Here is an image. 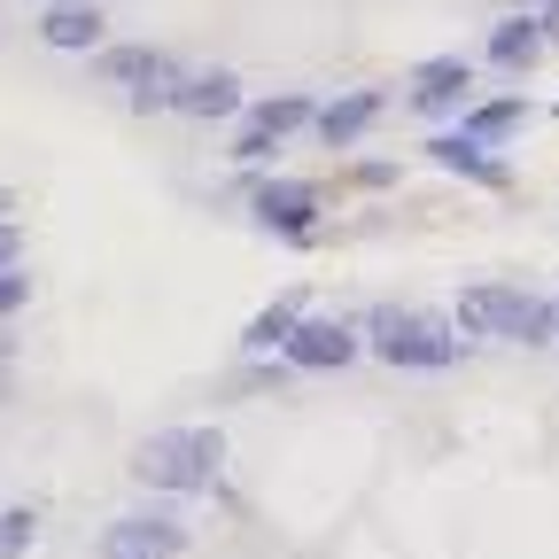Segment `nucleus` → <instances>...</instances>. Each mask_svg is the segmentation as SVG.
<instances>
[{"instance_id": "nucleus-12", "label": "nucleus", "mask_w": 559, "mask_h": 559, "mask_svg": "<svg viewBox=\"0 0 559 559\" xmlns=\"http://www.w3.org/2000/svg\"><path fill=\"white\" fill-rule=\"evenodd\" d=\"M304 319H311V311H304V288H288L280 304H264V311L241 326V349H249V358H280V349H288V334H296Z\"/></svg>"}, {"instance_id": "nucleus-4", "label": "nucleus", "mask_w": 559, "mask_h": 559, "mask_svg": "<svg viewBox=\"0 0 559 559\" xmlns=\"http://www.w3.org/2000/svg\"><path fill=\"white\" fill-rule=\"evenodd\" d=\"M249 210H257L264 234H288V241L319 234V187L311 179H249Z\"/></svg>"}, {"instance_id": "nucleus-21", "label": "nucleus", "mask_w": 559, "mask_h": 559, "mask_svg": "<svg viewBox=\"0 0 559 559\" xmlns=\"http://www.w3.org/2000/svg\"><path fill=\"white\" fill-rule=\"evenodd\" d=\"M16 257H24V226H16V218H0V272H9Z\"/></svg>"}, {"instance_id": "nucleus-23", "label": "nucleus", "mask_w": 559, "mask_h": 559, "mask_svg": "<svg viewBox=\"0 0 559 559\" xmlns=\"http://www.w3.org/2000/svg\"><path fill=\"white\" fill-rule=\"evenodd\" d=\"M0 396H9V334H0Z\"/></svg>"}, {"instance_id": "nucleus-17", "label": "nucleus", "mask_w": 559, "mask_h": 559, "mask_svg": "<svg viewBox=\"0 0 559 559\" xmlns=\"http://www.w3.org/2000/svg\"><path fill=\"white\" fill-rule=\"evenodd\" d=\"M498 342H528V349H544V342H551V304L528 296V288H513V304H506V334H498Z\"/></svg>"}, {"instance_id": "nucleus-11", "label": "nucleus", "mask_w": 559, "mask_h": 559, "mask_svg": "<svg viewBox=\"0 0 559 559\" xmlns=\"http://www.w3.org/2000/svg\"><path fill=\"white\" fill-rule=\"evenodd\" d=\"M179 117H194V124L241 117V79H234V70H187V86H179Z\"/></svg>"}, {"instance_id": "nucleus-14", "label": "nucleus", "mask_w": 559, "mask_h": 559, "mask_svg": "<svg viewBox=\"0 0 559 559\" xmlns=\"http://www.w3.org/2000/svg\"><path fill=\"white\" fill-rule=\"evenodd\" d=\"M528 124V94H498V102H466V140H481V148H498V140H513Z\"/></svg>"}, {"instance_id": "nucleus-24", "label": "nucleus", "mask_w": 559, "mask_h": 559, "mask_svg": "<svg viewBox=\"0 0 559 559\" xmlns=\"http://www.w3.org/2000/svg\"><path fill=\"white\" fill-rule=\"evenodd\" d=\"M551 342H559V304H551Z\"/></svg>"}, {"instance_id": "nucleus-5", "label": "nucleus", "mask_w": 559, "mask_h": 559, "mask_svg": "<svg viewBox=\"0 0 559 559\" xmlns=\"http://www.w3.org/2000/svg\"><path fill=\"white\" fill-rule=\"evenodd\" d=\"M474 102V62L466 55H428V62H412V109L419 117H451Z\"/></svg>"}, {"instance_id": "nucleus-1", "label": "nucleus", "mask_w": 559, "mask_h": 559, "mask_svg": "<svg viewBox=\"0 0 559 559\" xmlns=\"http://www.w3.org/2000/svg\"><path fill=\"white\" fill-rule=\"evenodd\" d=\"M132 474L148 489H164V498H202L226 474V436L218 428H156L132 451Z\"/></svg>"}, {"instance_id": "nucleus-18", "label": "nucleus", "mask_w": 559, "mask_h": 559, "mask_svg": "<svg viewBox=\"0 0 559 559\" xmlns=\"http://www.w3.org/2000/svg\"><path fill=\"white\" fill-rule=\"evenodd\" d=\"M32 536H39V513H32V506H9V513H0V559H24Z\"/></svg>"}, {"instance_id": "nucleus-7", "label": "nucleus", "mask_w": 559, "mask_h": 559, "mask_svg": "<svg viewBox=\"0 0 559 559\" xmlns=\"http://www.w3.org/2000/svg\"><path fill=\"white\" fill-rule=\"evenodd\" d=\"M280 358H288L296 373H334V366L358 358V326H342V319H304Z\"/></svg>"}, {"instance_id": "nucleus-22", "label": "nucleus", "mask_w": 559, "mask_h": 559, "mask_svg": "<svg viewBox=\"0 0 559 559\" xmlns=\"http://www.w3.org/2000/svg\"><path fill=\"white\" fill-rule=\"evenodd\" d=\"M536 24H544V39L559 32V0H544V9H536Z\"/></svg>"}, {"instance_id": "nucleus-3", "label": "nucleus", "mask_w": 559, "mask_h": 559, "mask_svg": "<svg viewBox=\"0 0 559 559\" xmlns=\"http://www.w3.org/2000/svg\"><path fill=\"white\" fill-rule=\"evenodd\" d=\"M102 79L124 86L132 117H156V109H179V86H187V62L164 55V47H109L102 55Z\"/></svg>"}, {"instance_id": "nucleus-20", "label": "nucleus", "mask_w": 559, "mask_h": 559, "mask_svg": "<svg viewBox=\"0 0 559 559\" xmlns=\"http://www.w3.org/2000/svg\"><path fill=\"white\" fill-rule=\"evenodd\" d=\"M272 148H280V140H272V132H257V124H241V132H234V164H249V171H257Z\"/></svg>"}, {"instance_id": "nucleus-2", "label": "nucleus", "mask_w": 559, "mask_h": 559, "mask_svg": "<svg viewBox=\"0 0 559 559\" xmlns=\"http://www.w3.org/2000/svg\"><path fill=\"white\" fill-rule=\"evenodd\" d=\"M366 334H373V349H381V366H396V373H443V366H459V358H466L459 326H451V319H436V311H396V304H373V311H366Z\"/></svg>"}, {"instance_id": "nucleus-15", "label": "nucleus", "mask_w": 559, "mask_h": 559, "mask_svg": "<svg viewBox=\"0 0 559 559\" xmlns=\"http://www.w3.org/2000/svg\"><path fill=\"white\" fill-rule=\"evenodd\" d=\"M536 55H544L536 9H521V16H506L498 32H489V62H498V70H521V62H536Z\"/></svg>"}, {"instance_id": "nucleus-10", "label": "nucleus", "mask_w": 559, "mask_h": 559, "mask_svg": "<svg viewBox=\"0 0 559 559\" xmlns=\"http://www.w3.org/2000/svg\"><path fill=\"white\" fill-rule=\"evenodd\" d=\"M428 164L451 171V179H474V187H513V171L498 164V148H481V140H466V132H436L428 140Z\"/></svg>"}, {"instance_id": "nucleus-9", "label": "nucleus", "mask_w": 559, "mask_h": 559, "mask_svg": "<svg viewBox=\"0 0 559 559\" xmlns=\"http://www.w3.org/2000/svg\"><path fill=\"white\" fill-rule=\"evenodd\" d=\"M381 109H389V94H373V86H358V94H334V102H319L311 132L326 140V148H349V140H366V132L381 124Z\"/></svg>"}, {"instance_id": "nucleus-13", "label": "nucleus", "mask_w": 559, "mask_h": 559, "mask_svg": "<svg viewBox=\"0 0 559 559\" xmlns=\"http://www.w3.org/2000/svg\"><path fill=\"white\" fill-rule=\"evenodd\" d=\"M506 304H513V288H498V280H481V288H466L459 296V342H498L506 334Z\"/></svg>"}, {"instance_id": "nucleus-6", "label": "nucleus", "mask_w": 559, "mask_h": 559, "mask_svg": "<svg viewBox=\"0 0 559 559\" xmlns=\"http://www.w3.org/2000/svg\"><path fill=\"white\" fill-rule=\"evenodd\" d=\"M187 551V521L179 513H132L102 536V559H179Z\"/></svg>"}, {"instance_id": "nucleus-8", "label": "nucleus", "mask_w": 559, "mask_h": 559, "mask_svg": "<svg viewBox=\"0 0 559 559\" xmlns=\"http://www.w3.org/2000/svg\"><path fill=\"white\" fill-rule=\"evenodd\" d=\"M39 39L62 47V55H94L109 39V16L94 9V0H47V9H39Z\"/></svg>"}, {"instance_id": "nucleus-16", "label": "nucleus", "mask_w": 559, "mask_h": 559, "mask_svg": "<svg viewBox=\"0 0 559 559\" xmlns=\"http://www.w3.org/2000/svg\"><path fill=\"white\" fill-rule=\"evenodd\" d=\"M311 117H319V102H311V94H264V102L249 109V124H257V132H272V140L304 132Z\"/></svg>"}, {"instance_id": "nucleus-19", "label": "nucleus", "mask_w": 559, "mask_h": 559, "mask_svg": "<svg viewBox=\"0 0 559 559\" xmlns=\"http://www.w3.org/2000/svg\"><path fill=\"white\" fill-rule=\"evenodd\" d=\"M32 304V272L24 264H9V272H0V319H16Z\"/></svg>"}, {"instance_id": "nucleus-25", "label": "nucleus", "mask_w": 559, "mask_h": 559, "mask_svg": "<svg viewBox=\"0 0 559 559\" xmlns=\"http://www.w3.org/2000/svg\"><path fill=\"white\" fill-rule=\"evenodd\" d=\"M0 218H9V187H0Z\"/></svg>"}]
</instances>
